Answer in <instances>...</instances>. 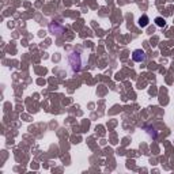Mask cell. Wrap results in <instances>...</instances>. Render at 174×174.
Listing matches in <instances>:
<instances>
[{
    "instance_id": "cell-1",
    "label": "cell",
    "mask_w": 174,
    "mask_h": 174,
    "mask_svg": "<svg viewBox=\"0 0 174 174\" xmlns=\"http://www.w3.org/2000/svg\"><path fill=\"white\" fill-rule=\"evenodd\" d=\"M132 57H133V60H135V61L141 63V61H144V60H146V53L143 52V50L138 49V50H135V52H133Z\"/></svg>"
},
{
    "instance_id": "cell-2",
    "label": "cell",
    "mask_w": 174,
    "mask_h": 174,
    "mask_svg": "<svg viewBox=\"0 0 174 174\" xmlns=\"http://www.w3.org/2000/svg\"><path fill=\"white\" fill-rule=\"evenodd\" d=\"M148 25V18L146 17H143V18H140V19H139V26H141V27H144V26H147Z\"/></svg>"
},
{
    "instance_id": "cell-3",
    "label": "cell",
    "mask_w": 174,
    "mask_h": 174,
    "mask_svg": "<svg viewBox=\"0 0 174 174\" xmlns=\"http://www.w3.org/2000/svg\"><path fill=\"white\" fill-rule=\"evenodd\" d=\"M155 22H157L158 26H165V19H162V18H157Z\"/></svg>"
}]
</instances>
